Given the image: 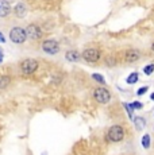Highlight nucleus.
<instances>
[{
	"instance_id": "obj_1",
	"label": "nucleus",
	"mask_w": 154,
	"mask_h": 155,
	"mask_svg": "<svg viewBox=\"0 0 154 155\" xmlns=\"http://www.w3.org/2000/svg\"><path fill=\"white\" fill-rule=\"evenodd\" d=\"M38 66H39V64H38L37 59L26 58V59H23V61L20 62L19 69H20V71H22V74H25V76H30V74L37 71Z\"/></svg>"
},
{
	"instance_id": "obj_2",
	"label": "nucleus",
	"mask_w": 154,
	"mask_h": 155,
	"mask_svg": "<svg viewBox=\"0 0 154 155\" xmlns=\"http://www.w3.org/2000/svg\"><path fill=\"white\" fill-rule=\"evenodd\" d=\"M10 39L12 43L15 45H22L27 41V37H26V31L23 27L20 26H15L10 30Z\"/></svg>"
},
{
	"instance_id": "obj_3",
	"label": "nucleus",
	"mask_w": 154,
	"mask_h": 155,
	"mask_svg": "<svg viewBox=\"0 0 154 155\" xmlns=\"http://www.w3.org/2000/svg\"><path fill=\"white\" fill-rule=\"evenodd\" d=\"M25 31H26L27 39H30V41H39L41 38H42V30H41V27L38 25H35V23H30V25L25 28Z\"/></svg>"
},
{
	"instance_id": "obj_4",
	"label": "nucleus",
	"mask_w": 154,
	"mask_h": 155,
	"mask_svg": "<svg viewBox=\"0 0 154 155\" xmlns=\"http://www.w3.org/2000/svg\"><path fill=\"white\" fill-rule=\"evenodd\" d=\"M107 138L109 142H120L124 138V130L122 126H112L107 132Z\"/></svg>"
},
{
	"instance_id": "obj_5",
	"label": "nucleus",
	"mask_w": 154,
	"mask_h": 155,
	"mask_svg": "<svg viewBox=\"0 0 154 155\" xmlns=\"http://www.w3.org/2000/svg\"><path fill=\"white\" fill-rule=\"evenodd\" d=\"M93 97H95V100H96L99 104H107L108 101L111 100V93H109V92L105 88L100 86V88L95 89Z\"/></svg>"
},
{
	"instance_id": "obj_6",
	"label": "nucleus",
	"mask_w": 154,
	"mask_h": 155,
	"mask_svg": "<svg viewBox=\"0 0 154 155\" xmlns=\"http://www.w3.org/2000/svg\"><path fill=\"white\" fill-rule=\"evenodd\" d=\"M42 50L46 53V54L54 55L60 51V43L55 39H46L45 42L42 43Z\"/></svg>"
},
{
	"instance_id": "obj_7",
	"label": "nucleus",
	"mask_w": 154,
	"mask_h": 155,
	"mask_svg": "<svg viewBox=\"0 0 154 155\" xmlns=\"http://www.w3.org/2000/svg\"><path fill=\"white\" fill-rule=\"evenodd\" d=\"M82 59H85L87 62H96L100 59V51L99 49H95V47H89V49H85L82 51Z\"/></svg>"
},
{
	"instance_id": "obj_8",
	"label": "nucleus",
	"mask_w": 154,
	"mask_h": 155,
	"mask_svg": "<svg viewBox=\"0 0 154 155\" xmlns=\"http://www.w3.org/2000/svg\"><path fill=\"white\" fill-rule=\"evenodd\" d=\"M11 4L8 0H0V18H5L11 14Z\"/></svg>"
},
{
	"instance_id": "obj_9",
	"label": "nucleus",
	"mask_w": 154,
	"mask_h": 155,
	"mask_svg": "<svg viewBox=\"0 0 154 155\" xmlns=\"http://www.w3.org/2000/svg\"><path fill=\"white\" fill-rule=\"evenodd\" d=\"M124 58H126L127 62H137L139 58H141V54H139L138 50L135 49H130L126 51V54H124Z\"/></svg>"
},
{
	"instance_id": "obj_10",
	"label": "nucleus",
	"mask_w": 154,
	"mask_h": 155,
	"mask_svg": "<svg viewBox=\"0 0 154 155\" xmlns=\"http://www.w3.org/2000/svg\"><path fill=\"white\" fill-rule=\"evenodd\" d=\"M14 12H15L18 18H25V15L27 14V7L23 3H18L15 7H14Z\"/></svg>"
},
{
	"instance_id": "obj_11",
	"label": "nucleus",
	"mask_w": 154,
	"mask_h": 155,
	"mask_svg": "<svg viewBox=\"0 0 154 155\" xmlns=\"http://www.w3.org/2000/svg\"><path fill=\"white\" fill-rule=\"evenodd\" d=\"M65 58L69 62H77L81 58V54H80L77 50H69V51H66V54H65Z\"/></svg>"
},
{
	"instance_id": "obj_12",
	"label": "nucleus",
	"mask_w": 154,
	"mask_h": 155,
	"mask_svg": "<svg viewBox=\"0 0 154 155\" xmlns=\"http://www.w3.org/2000/svg\"><path fill=\"white\" fill-rule=\"evenodd\" d=\"M11 84V77L10 76H0V91L5 89Z\"/></svg>"
},
{
	"instance_id": "obj_13",
	"label": "nucleus",
	"mask_w": 154,
	"mask_h": 155,
	"mask_svg": "<svg viewBox=\"0 0 154 155\" xmlns=\"http://www.w3.org/2000/svg\"><path fill=\"white\" fill-rule=\"evenodd\" d=\"M134 124L137 126V130L141 131V130H143L145 126H146V121H145L143 117H135L134 119Z\"/></svg>"
},
{
	"instance_id": "obj_14",
	"label": "nucleus",
	"mask_w": 154,
	"mask_h": 155,
	"mask_svg": "<svg viewBox=\"0 0 154 155\" xmlns=\"http://www.w3.org/2000/svg\"><path fill=\"white\" fill-rule=\"evenodd\" d=\"M137 81H138V73H131L129 77H127V80H126V82H127V84H130V85L135 84Z\"/></svg>"
},
{
	"instance_id": "obj_15",
	"label": "nucleus",
	"mask_w": 154,
	"mask_h": 155,
	"mask_svg": "<svg viewBox=\"0 0 154 155\" xmlns=\"http://www.w3.org/2000/svg\"><path fill=\"white\" fill-rule=\"evenodd\" d=\"M142 147L143 148H149L150 147V135H143V138H142Z\"/></svg>"
},
{
	"instance_id": "obj_16",
	"label": "nucleus",
	"mask_w": 154,
	"mask_h": 155,
	"mask_svg": "<svg viewBox=\"0 0 154 155\" xmlns=\"http://www.w3.org/2000/svg\"><path fill=\"white\" fill-rule=\"evenodd\" d=\"M92 78L95 80V81H97V82H99V84H104V82H105L104 77H103V76H100V74H92Z\"/></svg>"
},
{
	"instance_id": "obj_17",
	"label": "nucleus",
	"mask_w": 154,
	"mask_h": 155,
	"mask_svg": "<svg viewBox=\"0 0 154 155\" xmlns=\"http://www.w3.org/2000/svg\"><path fill=\"white\" fill-rule=\"evenodd\" d=\"M153 70H154V65H147V66L143 68L145 74H147V76H150V74L153 73Z\"/></svg>"
},
{
	"instance_id": "obj_18",
	"label": "nucleus",
	"mask_w": 154,
	"mask_h": 155,
	"mask_svg": "<svg viewBox=\"0 0 154 155\" xmlns=\"http://www.w3.org/2000/svg\"><path fill=\"white\" fill-rule=\"evenodd\" d=\"M123 105H124V108H126L127 113H129V117L132 119V109H131V107H130V104H129V103H124Z\"/></svg>"
},
{
	"instance_id": "obj_19",
	"label": "nucleus",
	"mask_w": 154,
	"mask_h": 155,
	"mask_svg": "<svg viewBox=\"0 0 154 155\" xmlns=\"http://www.w3.org/2000/svg\"><path fill=\"white\" fill-rule=\"evenodd\" d=\"M130 107H131V109H141L142 108V103H139V101H134V103L130 104Z\"/></svg>"
},
{
	"instance_id": "obj_20",
	"label": "nucleus",
	"mask_w": 154,
	"mask_h": 155,
	"mask_svg": "<svg viewBox=\"0 0 154 155\" xmlns=\"http://www.w3.org/2000/svg\"><path fill=\"white\" fill-rule=\"evenodd\" d=\"M147 89H149L147 86H142V88H139V89H138L137 94H138V96H142V94H145V93L147 92Z\"/></svg>"
},
{
	"instance_id": "obj_21",
	"label": "nucleus",
	"mask_w": 154,
	"mask_h": 155,
	"mask_svg": "<svg viewBox=\"0 0 154 155\" xmlns=\"http://www.w3.org/2000/svg\"><path fill=\"white\" fill-rule=\"evenodd\" d=\"M4 42H5V38L3 35V32H0V43H4Z\"/></svg>"
},
{
	"instance_id": "obj_22",
	"label": "nucleus",
	"mask_w": 154,
	"mask_h": 155,
	"mask_svg": "<svg viewBox=\"0 0 154 155\" xmlns=\"http://www.w3.org/2000/svg\"><path fill=\"white\" fill-rule=\"evenodd\" d=\"M3 58H4V55H3V49L0 47V64L3 62Z\"/></svg>"
},
{
	"instance_id": "obj_23",
	"label": "nucleus",
	"mask_w": 154,
	"mask_h": 155,
	"mask_svg": "<svg viewBox=\"0 0 154 155\" xmlns=\"http://www.w3.org/2000/svg\"><path fill=\"white\" fill-rule=\"evenodd\" d=\"M152 50H153V51H154V43L152 45Z\"/></svg>"
},
{
	"instance_id": "obj_24",
	"label": "nucleus",
	"mask_w": 154,
	"mask_h": 155,
	"mask_svg": "<svg viewBox=\"0 0 154 155\" xmlns=\"http://www.w3.org/2000/svg\"><path fill=\"white\" fill-rule=\"evenodd\" d=\"M152 100H154V93L152 94Z\"/></svg>"
}]
</instances>
